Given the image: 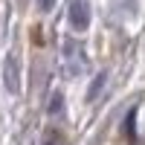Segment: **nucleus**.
<instances>
[{
  "instance_id": "nucleus-1",
  "label": "nucleus",
  "mask_w": 145,
  "mask_h": 145,
  "mask_svg": "<svg viewBox=\"0 0 145 145\" xmlns=\"http://www.w3.org/2000/svg\"><path fill=\"white\" fill-rule=\"evenodd\" d=\"M67 20L76 32H84L90 26V3L87 0H72L70 3V12H67Z\"/></svg>"
},
{
  "instance_id": "nucleus-2",
  "label": "nucleus",
  "mask_w": 145,
  "mask_h": 145,
  "mask_svg": "<svg viewBox=\"0 0 145 145\" xmlns=\"http://www.w3.org/2000/svg\"><path fill=\"white\" fill-rule=\"evenodd\" d=\"M3 87L12 96L20 93V67H18V58L15 55H6V61H3Z\"/></svg>"
},
{
  "instance_id": "nucleus-3",
  "label": "nucleus",
  "mask_w": 145,
  "mask_h": 145,
  "mask_svg": "<svg viewBox=\"0 0 145 145\" xmlns=\"http://www.w3.org/2000/svg\"><path fill=\"white\" fill-rule=\"evenodd\" d=\"M105 84H107V72H99V76H96V81L90 84V90H87V102H93L96 96L102 93V87H105Z\"/></svg>"
},
{
  "instance_id": "nucleus-4",
  "label": "nucleus",
  "mask_w": 145,
  "mask_h": 145,
  "mask_svg": "<svg viewBox=\"0 0 145 145\" xmlns=\"http://www.w3.org/2000/svg\"><path fill=\"white\" fill-rule=\"evenodd\" d=\"M61 110H64V96H61V93H55V96H52V102H50V113L58 116Z\"/></svg>"
},
{
  "instance_id": "nucleus-5",
  "label": "nucleus",
  "mask_w": 145,
  "mask_h": 145,
  "mask_svg": "<svg viewBox=\"0 0 145 145\" xmlns=\"http://www.w3.org/2000/svg\"><path fill=\"white\" fill-rule=\"evenodd\" d=\"M44 145H64V139H61V134H55V131H52V134L44 139Z\"/></svg>"
},
{
  "instance_id": "nucleus-6",
  "label": "nucleus",
  "mask_w": 145,
  "mask_h": 145,
  "mask_svg": "<svg viewBox=\"0 0 145 145\" xmlns=\"http://www.w3.org/2000/svg\"><path fill=\"white\" fill-rule=\"evenodd\" d=\"M52 6H55V0H38V9L41 12H50Z\"/></svg>"
}]
</instances>
